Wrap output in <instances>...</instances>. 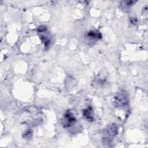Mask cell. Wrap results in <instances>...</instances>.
Returning a JSON list of instances; mask_svg holds the SVG:
<instances>
[{
    "label": "cell",
    "mask_w": 148,
    "mask_h": 148,
    "mask_svg": "<svg viewBox=\"0 0 148 148\" xmlns=\"http://www.w3.org/2000/svg\"><path fill=\"white\" fill-rule=\"evenodd\" d=\"M32 131L31 130H27L26 131L24 132V133L23 135V136L24 138L28 139L31 138V137L32 136Z\"/></svg>",
    "instance_id": "ba28073f"
},
{
    "label": "cell",
    "mask_w": 148,
    "mask_h": 148,
    "mask_svg": "<svg viewBox=\"0 0 148 148\" xmlns=\"http://www.w3.org/2000/svg\"><path fill=\"white\" fill-rule=\"evenodd\" d=\"M119 132V127L116 124H112L103 131L102 142L107 146H112L114 138Z\"/></svg>",
    "instance_id": "6da1fadb"
},
{
    "label": "cell",
    "mask_w": 148,
    "mask_h": 148,
    "mask_svg": "<svg viewBox=\"0 0 148 148\" xmlns=\"http://www.w3.org/2000/svg\"><path fill=\"white\" fill-rule=\"evenodd\" d=\"M135 2H136V1H121V6L123 9L128 8L131 7V6H132L134 4H135Z\"/></svg>",
    "instance_id": "8992f818"
},
{
    "label": "cell",
    "mask_w": 148,
    "mask_h": 148,
    "mask_svg": "<svg viewBox=\"0 0 148 148\" xmlns=\"http://www.w3.org/2000/svg\"><path fill=\"white\" fill-rule=\"evenodd\" d=\"M86 36L91 40H97L101 39L102 37L101 33L97 30H91L88 31Z\"/></svg>",
    "instance_id": "5b68a950"
},
{
    "label": "cell",
    "mask_w": 148,
    "mask_h": 148,
    "mask_svg": "<svg viewBox=\"0 0 148 148\" xmlns=\"http://www.w3.org/2000/svg\"><path fill=\"white\" fill-rule=\"evenodd\" d=\"M113 105L116 108H124L128 104V98L126 92L121 90L114 97Z\"/></svg>",
    "instance_id": "7a4b0ae2"
},
{
    "label": "cell",
    "mask_w": 148,
    "mask_h": 148,
    "mask_svg": "<svg viewBox=\"0 0 148 148\" xmlns=\"http://www.w3.org/2000/svg\"><path fill=\"white\" fill-rule=\"evenodd\" d=\"M40 38L41 41L43 43L45 47H48L50 44V39H49V37H47V36H46L45 35H40Z\"/></svg>",
    "instance_id": "52a82bcc"
},
{
    "label": "cell",
    "mask_w": 148,
    "mask_h": 148,
    "mask_svg": "<svg viewBox=\"0 0 148 148\" xmlns=\"http://www.w3.org/2000/svg\"><path fill=\"white\" fill-rule=\"evenodd\" d=\"M76 121L75 114L71 111L67 110L64 113L61 120V124L64 128H69L73 125Z\"/></svg>",
    "instance_id": "3957f363"
},
{
    "label": "cell",
    "mask_w": 148,
    "mask_h": 148,
    "mask_svg": "<svg viewBox=\"0 0 148 148\" xmlns=\"http://www.w3.org/2000/svg\"><path fill=\"white\" fill-rule=\"evenodd\" d=\"M130 21H131V23H132V24H135L136 23V21H137L136 18H131Z\"/></svg>",
    "instance_id": "9c48e42d"
},
{
    "label": "cell",
    "mask_w": 148,
    "mask_h": 148,
    "mask_svg": "<svg viewBox=\"0 0 148 148\" xmlns=\"http://www.w3.org/2000/svg\"><path fill=\"white\" fill-rule=\"evenodd\" d=\"M83 116L88 121H93L94 119V114L92 108L90 106L83 110Z\"/></svg>",
    "instance_id": "277c9868"
}]
</instances>
